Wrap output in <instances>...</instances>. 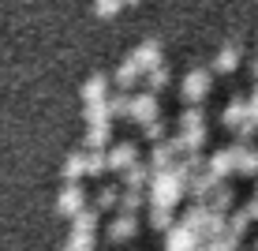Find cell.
Wrapping results in <instances>:
<instances>
[{
	"label": "cell",
	"instance_id": "cell-1",
	"mask_svg": "<svg viewBox=\"0 0 258 251\" xmlns=\"http://www.w3.org/2000/svg\"><path fill=\"white\" fill-rule=\"evenodd\" d=\"M187 180L191 176L183 173V165L176 161V165H168L161 169V173H150V191H146V199L150 206H161V210H172L176 203L183 199V191H187Z\"/></svg>",
	"mask_w": 258,
	"mask_h": 251
},
{
	"label": "cell",
	"instance_id": "cell-2",
	"mask_svg": "<svg viewBox=\"0 0 258 251\" xmlns=\"http://www.w3.org/2000/svg\"><path fill=\"white\" fill-rule=\"evenodd\" d=\"M210 94V68H191L187 75L180 79V97L187 105H202V97Z\"/></svg>",
	"mask_w": 258,
	"mask_h": 251
},
{
	"label": "cell",
	"instance_id": "cell-3",
	"mask_svg": "<svg viewBox=\"0 0 258 251\" xmlns=\"http://www.w3.org/2000/svg\"><path fill=\"white\" fill-rule=\"evenodd\" d=\"M127 60H131V64H135L139 71H154V68H161V64H165V60H161V41H157V38L139 41V45L127 53Z\"/></svg>",
	"mask_w": 258,
	"mask_h": 251
},
{
	"label": "cell",
	"instance_id": "cell-4",
	"mask_svg": "<svg viewBox=\"0 0 258 251\" xmlns=\"http://www.w3.org/2000/svg\"><path fill=\"white\" fill-rule=\"evenodd\" d=\"M176 154H183V146H180V135L154 142V154H150V173H161V169L176 165Z\"/></svg>",
	"mask_w": 258,
	"mask_h": 251
},
{
	"label": "cell",
	"instance_id": "cell-5",
	"mask_svg": "<svg viewBox=\"0 0 258 251\" xmlns=\"http://www.w3.org/2000/svg\"><path fill=\"white\" fill-rule=\"evenodd\" d=\"M83 206H86L83 184H64V187H60V195H56V214H64V218H75Z\"/></svg>",
	"mask_w": 258,
	"mask_h": 251
},
{
	"label": "cell",
	"instance_id": "cell-6",
	"mask_svg": "<svg viewBox=\"0 0 258 251\" xmlns=\"http://www.w3.org/2000/svg\"><path fill=\"white\" fill-rule=\"evenodd\" d=\"M139 161V146L131 139H123V142H112V150H105V165L109 169H116V173H123L127 165H135Z\"/></svg>",
	"mask_w": 258,
	"mask_h": 251
},
{
	"label": "cell",
	"instance_id": "cell-7",
	"mask_svg": "<svg viewBox=\"0 0 258 251\" xmlns=\"http://www.w3.org/2000/svg\"><path fill=\"white\" fill-rule=\"evenodd\" d=\"M127 116H131L135 124H150V120H157V116H161V113H157V97H154V94H146V90L135 94V97H131V105H127Z\"/></svg>",
	"mask_w": 258,
	"mask_h": 251
},
{
	"label": "cell",
	"instance_id": "cell-8",
	"mask_svg": "<svg viewBox=\"0 0 258 251\" xmlns=\"http://www.w3.org/2000/svg\"><path fill=\"white\" fill-rule=\"evenodd\" d=\"M206 173L213 176V180H225V176H232V173H236V146L217 150V154L206 161Z\"/></svg>",
	"mask_w": 258,
	"mask_h": 251
},
{
	"label": "cell",
	"instance_id": "cell-9",
	"mask_svg": "<svg viewBox=\"0 0 258 251\" xmlns=\"http://www.w3.org/2000/svg\"><path fill=\"white\" fill-rule=\"evenodd\" d=\"M165 236H168V251H195V247H199V244H202V240H199V236H195V232H191V229H183V225H180V221H176V225H172V229H168V232H165Z\"/></svg>",
	"mask_w": 258,
	"mask_h": 251
},
{
	"label": "cell",
	"instance_id": "cell-10",
	"mask_svg": "<svg viewBox=\"0 0 258 251\" xmlns=\"http://www.w3.org/2000/svg\"><path fill=\"white\" fill-rule=\"evenodd\" d=\"M217 184H221V180H213L206 169H202V173H195L191 180H187V195H191L195 203H206L210 195H213V187H217Z\"/></svg>",
	"mask_w": 258,
	"mask_h": 251
},
{
	"label": "cell",
	"instance_id": "cell-11",
	"mask_svg": "<svg viewBox=\"0 0 258 251\" xmlns=\"http://www.w3.org/2000/svg\"><path fill=\"white\" fill-rule=\"evenodd\" d=\"M79 94H83L86 105H90V102H105V94H109V75H105V71H94V75L83 83Z\"/></svg>",
	"mask_w": 258,
	"mask_h": 251
},
{
	"label": "cell",
	"instance_id": "cell-12",
	"mask_svg": "<svg viewBox=\"0 0 258 251\" xmlns=\"http://www.w3.org/2000/svg\"><path fill=\"white\" fill-rule=\"evenodd\" d=\"M60 176H64L68 184H79L86 176V150H71L64 158V169H60Z\"/></svg>",
	"mask_w": 258,
	"mask_h": 251
},
{
	"label": "cell",
	"instance_id": "cell-13",
	"mask_svg": "<svg viewBox=\"0 0 258 251\" xmlns=\"http://www.w3.org/2000/svg\"><path fill=\"white\" fill-rule=\"evenodd\" d=\"M123 180V191H142V187L150 184V165H142V161H135V165H127L120 173Z\"/></svg>",
	"mask_w": 258,
	"mask_h": 251
},
{
	"label": "cell",
	"instance_id": "cell-14",
	"mask_svg": "<svg viewBox=\"0 0 258 251\" xmlns=\"http://www.w3.org/2000/svg\"><path fill=\"white\" fill-rule=\"evenodd\" d=\"M135 232H139V221L127 218V214H116V218L109 221V240H116V244L120 240H131Z\"/></svg>",
	"mask_w": 258,
	"mask_h": 251
},
{
	"label": "cell",
	"instance_id": "cell-15",
	"mask_svg": "<svg viewBox=\"0 0 258 251\" xmlns=\"http://www.w3.org/2000/svg\"><path fill=\"white\" fill-rule=\"evenodd\" d=\"M236 173L239 176H258V150L254 146H239L236 142Z\"/></svg>",
	"mask_w": 258,
	"mask_h": 251
},
{
	"label": "cell",
	"instance_id": "cell-16",
	"mask_svg": "<svg viewBox=\"0 0 258 251\" xmlns=\"http://www.w3.org/2000/svg\"><path fill=\"white\" fill-rule=\"evenodd\" d=\"M94 229H97V210L86 203L83 210L71 218V232H86V236H94Z\"/></svg>",
	"mask_w": 258,
	"mask_h": 251
},
{
	"label": "cell",
	"instance_id": "cell-17",
	"mask_svg": "<svg viewBox=\"0 0 258 251\" xmlns=\"http://www.w3.org/2000/svg\"><path fill=\"white\" fill-rule=\"evenodd\" d=\"M247 116V102H243V94H232L228 97V105H225V113H221V120L228 124V128H239V120Z\"/></svg>",
	"mask_w": 258,
	"mask_h": 251
},
{
	"label": "cell",
	"instance_id": "cell-18",
	"mask_svg": "<svg viewBox=\"0 0 258 251\" xmlns=\"http://www.w3.org/2000/svg\"><path fill=\"white\" fill-rule=\"evenodd\" d=\"M83 120H86V128H112L109 124V109H105V102H90L83 109Z\"/></svg>",
	"mask_w": 258,
	"mask_h": 251
},
{
	"label": "cell",
	"instance_id": "cell-19",
	"mask_svg": "<svg viewBox=\"0 0 258 251\" xmlns=\"http://www.w3.org/2000/svg\"><path fill=\"white\" fill-rule=\"evenodd\" d=\"M232 203H236V191H232L228 184H217V187H213V195H210V203H206V206H210L213 214H225Z\"/></svg>",
	"mask_w": 258,
	"mask_h": 251
},
{
	"label": "cell",
	"instance_id": "cell-20",
	"mask_svg": "<svg viewBox=\"0 0 258 251\" xmlns=\"http://www.w3.org/2000/svg\"><path fill=\"white\" fill-rule=\"evenodd\" d=\"M127 105H131V97L116 90V94H105V109H109V124L112 120H120V116H127Z\"/></svg>",
	"mask_w": 258,
	"mask_h": 251
},
{
	"label": "cell",
	"instance_id": "cell-21",
	"mask_svg": "<svg viewBox=\"0 0 258 251\" xmlns=\"http://www.w3.org/2000/svg\"><path fill=\"white\" fill-rule=\"evenodd\" d=\"M139 75H142V71L131 64L127 57H123V60H120V68H116V86H120V90H131V86L139 83Z\"/></svg>",
	"mask_w": 258,
	"mask_h": 251
},
{
	"label": "cell",
	"instance_id": "cell-22",
	"mask_svg": "<svg viewBox=\"0 0 258 251\" xmlns=\"http://www.w3.org/2000/svg\"><path fill=\"white\" fill-rule=\"evenodd\" d=\"M206 113H202V105H187V109L180 113V131H195V128H206Z\"/></svg>",
	"mask_w": 258,
	"mask_h": 251
},
{
	"label": "cell",
	"instance_id": "cell-23",
	"mask_svg": "<svg viewBox=\"0 0 258 251\" xmlns=\"http://www.w3.org/2000/svg\"><path fill=\"white\" fill-rule=\"evenodd\" d=\"M109 139H112V128H86L83 150H105V146H109Z\"/></svg>",
	"mask_w": 258,
	"mask_h": 251
},
{
	"label": "cell",
	"instance_id": "cell-24",
	"mask_svg": "<svg viewBox=\"0 0 258 251\" xmlns=\"http://www.w3.org/2000/svg\"><path fill=\"white\" fill-rule=\"evenodd\" d=\"M142 199H146V195H142V191H123V187H120L116 210H120V214H127V218H135V210L142 206Z\"/></svg>",
	"mask_w": 258,
	"mask_h": 251
},
{
	"label": "cell",
	"instance_id": "cell-25",
	"mask_svg": "<svg viewBox=\"0 0 258 251\" xmlns=\"http://www.w3.org/2000/svg\"><path fill=\"white\" fill-rule=\"evenodd\" d=\"M236 64H239V49L236 45H225L213 57V71H236Z\"/></svg>",
	"mask_w": 258,
	"mask_h": 251
},
{
	"label": "cell",
	"instance_id": "cell-26",
	"mask_svg": "<svg viewBox=\"0 0 258 251\" xmlns=\"http://www.w3.org/2000/svg\"><path fill=\"white\" fill-rule=\"evenodd\" d=\"M168 79H172V75H168V68L161 64V68H154V71H146V94H154L157 97V90H165V86H168Z\"/></svg>",
	"mask_w": 258,
	"mask_h": 251
},
{
	"label": "cell",
	"instance_id": "cell-27",
	"mask_svg": "<svg viewBox=\"0 0 258 251\" xmlns=\"http://www.w3.org/2000/svg\"><path fill=\"white\" fill-rule=\"evenodd\" d=\"M116 199H120V187L116 184H105L94 199V210H116Z\"/></svg>",
	"mask_w": 258,
	"mask_h": 251
},
{
	"label": "cell",
	"instance_id": "cell-28",
	"mask_svg": "<svg viewBox=\"0 0 258 251\" xmlns=\"http://www.w3.org/2000/svg\"><path fill=\"white\" fill-rule=\"evenodd\" d=\"M150 225L154 229H161V232H168L176 225V218H172V210H161V206H150Z\"/></svg>",
	"mask_w": 258,
	"mask_h": 251
},
{
	"label": "cell",
	"instance_id": "cell-29",
	"mask_svg": "<svg viewBox=\"0 0 258 251\" xmlns=\"http://www.w3.org/2000/svg\"><path fill=\"white\" fill-rule=\"evenodd\" d=\"M105 169V150H86V176H101Z\"/></svg>",
	"mask_w": 258,
	"mask_h": 251
},
{
	"label": "cell",
	"instance_id": "cell-30",
	"mask_svg": "<svg viewBox=\"0 0 258 251\" xmlns=\"http://www.w3.org/2000/svg\"><path fill=\"white\" fill-rule=\"evenodd\" d=\"M64 251H94V236H86V232H71L64 240Z\"/></svg>",
	"mask_w": 258,
	"mask_h": 251
},
{
	"label": "cell",
	"instance_id": "cell-31",
	"mask_svg": "<svg viewBox=\"0 0 258 251\" xmlns=\"http://www.w3.org/2000/svg\"><path fill=\"white\" fill-rule=\"evenodd\" d=\"M206 251H239V240L228 236V232H221V236H213L206 244Z\"/></svg>",
	"mask_w": 258,
	"mask_h": 251
},
{
	"label": "cell",
	"instance_id": "cell-32",
	"mask_svg": "<svg viewBox=\"0 0 258 251\" xmlns=\"http://www.w3.org/2000/svg\"><path fill=\"white\" fill-rule=\"evenodd\" d=\"M142 135H146L150 142H161V139H165V120H161V116H157V120L142 124Z\"/></svg>",
	"mask_w": 258,
	"mask_h": 251
},
{
	"label": "cell",
	"instance_id": "cell-33",
	"mask_svg": "<svg viewBox=\"0 0 258 251\" xmlns=\"http://www.w3.org/2000/svg\"><path fill=\"white\" fill-rule=\"evenodd\" d=\"M123 8V0H97L94 4V15H101V19H109V15H116Z\"/></svg>",
	"mask_w": 258,
	"mask_h": 251
},
{
	"label": "cell",
	"instance_id": "cell-34",
	"mask_svg": "<svg viewBox=\"0 0 258 251\" xmlns=\"http://www.w3.org/2000/svg\"><path fill=\"white\" fill-rule=\"evenodd\" d=\"M243 120H251L254 128H258V86H254V94L247 97V116H243Z\"/></svg>",
	"mask_w": 258,
	"mask_h": 251
},
{
	"label": "cell",
	"instance_id": "cell-35",
	"mask_svg": "<svg viewBox=\"0 0 258 251\" xmlns=\"http://www.w3.org/2000/svg\"><path fill=\"white\" fill-rule=\"evenodd\" d=\"M243 210H247V218H251V221H258V199H251V203L243 206Z\"/></svg>",
	"mask_w": 258,
	"mask_h": 251
},
{
	"label": "cell",
	"instance_id": "cell-36",
	"mask_svg": "<svg viewBox=\"0 0 258 251\" xmlns=\"http://www.w3.org/2000/svg\"><path fill=\"white\" fill-rule=\"evenodd\" d=\"M195 251H206V244H199V247H195Z\"/></svg>",
	"mask_w": 258,
	"mask_h": 251
},
{
	"label": "cell",
	"instance_id": "cell-37",
	"mask_svg": "<svg viewBox=\"0 0 258 251\" xmlns=\"http://www.w3.org/2000/svg\"><path fill=\"white\" fill-rule=\"evenodd\" d=\"M254 199H258V184H254Z\"/></svg>",
	"mask_w": 258,
	"mask_h": 251
},
{
	"label": "cell",
	"instance_id": "cell-38",
	"mask_svg": "<svg viewBox=\"0 0 258 251\" xmlns=\"http://www.w3.org/2000/svg\"><path fill=\"white\" fill-rule=\"evenodd\" d=\"M254 75H258V60H254Z\"/></svg>",
	"mask_w": 258,
	"mask_h": 251
},
{
	"label": "cell",
	"instance_id": "cell-39",
	"mask_svg": "<svg viewBox=\"0 0 258 251\" xmlns=\"http://www.w3.org/2000/svg\"><path fill=\"white\" fill-rule=\"evenodd\" d=\"M254 251H258V244H254Z\"/></svg>",
	"mask_w": 258,
	"mask_h": 251
}]
</instances>
